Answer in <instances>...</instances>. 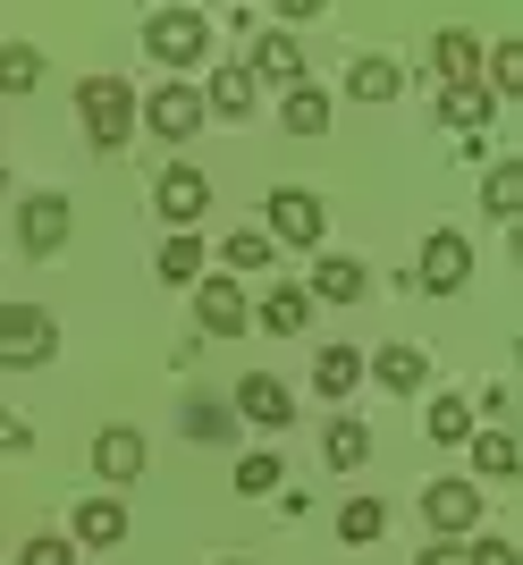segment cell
<instances>
[{
  "label": "cell",
  "mask_w": 523,
  "mask_h": 565,
  "mask_svg": "<svg viewBox=\"0 0 523 565\" xmlns=\"http://www.w3.org/2000/svg\"><path fill=\"white\" fill-rule=\"evenodd\" d=\"M279 127L287 136H330V94H321V85H287L279 94Z\"/></svg>",
  "instance_id": "d6986e66"
},
{
  "label": "cell",
  "mask_w": 523,
  "mask_h": 565,
  "mask_svg": "<svg viewBox=\"0 0 523 565\" xmlns=\"http://www.w3.org/2000/svg\"><path fill=\"white\" fill-rule=\"evenodd\" d=\"M94 472H102V481H136V472H143V430L110 423V430L94 439Z\"/></svg>",
  "instance_id": "2e32d148"
},
{
  "label": "cell",
  "mask_w": 523,
  "mask_h": 565,
  "mask_svg": "<svg viewBox=\"0 0 523 565\" xmlns=\"http://www.w3.org/2000/svg\"><path fill=\"white\" fill-rule=\"evenodd\" d=\"M305 321H312V296H305V287H270V296H262V330H270V338H296Z\"/></svg>",
  "instance_id": "d4e9b609"
},
{
  "label": "cell",
  "mask_w": 523,
  "mask_h": 565,
  "mask_svg": "<svg viewBox=\"0 0 523 565\" xmlns=\"http://www.w3.org/2000/svg\"><path fill=\"white\" fill-rule=\"evenodd\" d=\"M346 94H355V102H397L405 94V68H397V60H381V51H363L355 68H346Z\"/></svg>",
  "instance_id": "44dd1931"
},
{
  "label": "cell",
  "mask_w": 523,
  "mask_h": 565,
  "mask_svg": "<svg viewBox=\"0 0 523 565\" xmlns=\"http://www.w3.org/2000/svg\"><path fill=\"white\" fill-rule=\"evenodd\" d=\"M381 532H388V507H381V498H346V507H338V541H346V548H372Z\"/></svg>",
  "instance_id": "484cf974"
},
{
  "label": "cell",
  "mask_w": 523,
  "mask_h": 565,
  "mask_svg": "<svg viewBox=\"0 0 523 565\" xmlns=\"http://www.w3.org/2000/svg\"><path fill=\"white\" fill-rule=\"evenodd\" d=\"M245 76H270V85H305V43H296V34H262L254 43V60H245Z\"/></svg>",
  "instance_id": "5bb4252c"
},
{
  "label": "cell",
  "mask_w": 523,
  "mask_h": 565,
  "mask_svg": "<svg viewBox=\"0 0 523 565\" xmlns=\"http://www.w3.org/2000/svg\"><path fill=\"white\" fill-rule=\"evenodd\" d=\"M481 76H490V85H481L490 102L523 94V43H490V51H481Z\"/></svg>",
  "instance_id": "83f0119b"
},
{
  "label": "cell",
  "mask_w": 523,
  "mask_h": 565,
  "mask_svg": "<svg viewBox=\"0 0 523 565\" xmlns=\"http://www.w3.org/2000/svg\"><path fill=\"white\" fill-rule=\"evenodd\" d=\"M423 523H430V541H465V532H481V490H473V481H430V490H423Z\"/></svg>",
  "instance_id": "52a82bcc"
},
{
  "label": "cell",
  "mask_w": 523,
  "mask_h": 565,
  "mask_svg": "<svg viewBox=\"0 0 523 565\" xmlns=\"http://www.w3.org/2000/svg\"><path fill=\"white\" fill-rule=\"evenodd\" d=\"M127 541V507L119 498H85L68 515V548H119Z\"/></svg>",
  "instance_id": "7c38bea8"
},
{
  "label": "cell",
  "mask_w": 523,
  "mask_h": 565,
  "mask_svg": "<svg viewBox=\"0 0 523 565\" xmlns=\"http://www.w3.org/2000/svg\"><path fill=\"white\" fill-rule=\"evenodd\" d=\"M430 439H439V448H465V439H473V405L465 397H430Z\"/></svg>",
  "instance_id": "4dcf8cb0"
},
{
  "label": "cell",
  "mask_w": 523,
  "mask_h": 565,
  "mask_svg": "<svg viewBox=\"0 0 523 565\" xmlns=\"http://www.w3.org/2000/svg\"><path fill=\"white\" fill-rule=\"evenodd\" d=\"M490 110H499V102L481 94V85H448V94H439V118H448L456 136H481V127H490Z\"/></svg>",
  "instance_id": "cb8c5ba5"
},
{
  "label": "cell",
  "mask_w": 523,
  "mask_h": 565,
  "mask_svg": "<svg viewBox=\"0 0 523 565\" xmlns=\"http://www.w3.org/2000/svg\"><path fill=\"white\" fill-rule=\"evenodd\" d=\"M51 354H60V330L43 305H0V372H43Z\"/></svg>",
  "instance_id": "3957f363"
},
{
  "label": "cell",
  "mask_w": 523,
  "mask_h": 565,
  "mask_svg": "<svg viewBox=\"0 0 523 565\" xmlns=\"http://www.w3.org/2000/svg\"><path fill=\"white\" fill-rule=\"evenodd\" d=\"M430 68H439V85H481V34L473 25H439L430 34Z\"/></svg>",
  "instance_id": "8fae6325"
},
{
  "label": "cell",
  "mask_w": 523,
  "mask_h": 565,
  "mask_svg": "<svg viewBox=\"0 0 523 565\" xmlns=\"http://www.w3.org/2000/svg\"><path fill=\"white\" fill-rule=\"evenodd\" d=\"M262 236H270V245H305V254H321V236H330L321 194H305V186H270V203H262Z\"/></svg>",
  "instance_id": "277c9868"
},
{
  "label": "cell",
  "mask_w": 523,
  "mask_h": 565,
  "mask_svg": "<svg viewBox=\"0 0 523 565\" xmlns=\"http://www.w3.org/2000/svg\"><path fill=\"white\" fill-rule=\"evenodd\" d=\"M465 565H523V557H515V541H499V532H490V541L465 548Z\"/></svg>",
  "instance_id": "d590c367"
},
{
  "label": "cell",
  "mask_w": 523,
  "mask_h": 565,
  "mask_svg": "<svg viewBox=\"0 0 523 565\" xmlns=\"http://www.w3.org/2000/svg\"><path fill=\"white\" fill-rule=\"evenodd\" d=\"M355 380H363L355 347H321V354H312V388H321V397H355Z\"/></svg>",
  "instance_id": "603a6c76"
},
{
  "label": "cell",
  "mask_w": 523,
  "mask_h": 565,
  "mask_svg": "<svg viewBox=\"0 0 523 565\" xmlns=\"http://www.w3.org/2000/svg\"><path fill=\"white\" fill-rule=\"evenodd\" d=\"M43 85V51L34 43H0V94H34Z\"/></svg>",
  "instance_id": "f1b7e54d"
},
{
  "label": "cell",
  "mask_w": 523,
  "mask_h": 565,
  "mask_svg": "<svg viewBox=\"0 0 523 565\" xmlns=\"http://www.w3.org/2000/svg\"><path fill=\"white\" fill-rule=\"evenodd\" d=\"M465 448H473V472H481V481H515V472H523L515 430H499V423H490V430H473Z\"/></svg>",
  "instance_id": "ac0fdd59"
},
{
  "label": "cell",
  "mask_w": 523,
  "mask_h": 565,
  "mask_svg": "<svg viewBox=\"0 0 523 565\" xmlns=\"http://www.w3.org/2000/svg\"><path fill=\"white\" fill-rule=\"evenodd\" d=\"M414 565H465V548H456V541H430V548H423Z\"/></svg>",
  "instance_id": "74e56055"
},
{
  "label": "cell",
  "mask_w": 523,
  "mask_h": 565,
  "mask_svg": "<svg viewBox=\"0 0 523 565\" xmlns=\"http://www.w3.org/2000/svg\"><path fill=\"white\" fill-rule=\"evenodd\" d=\"M423 372H430L423 347H381L372 363H363V380H381L388 397H414V388H423Z\"/></svg>",
  "instance_id": "e0dca14e"
},
{
  "label": "cell",
  "mask_w": 523,
  "mask_h": 565,
  "mask_svg": "<svg viewBox=\"0 0 523 565\" xmlns=\"http://www.w3.org/2000/svg\"><path fill=\"white\" fill-rule=\"evenodd\" d=\"M152 212H161L169 228H194V220L212 212V178H203V169H186V161H169L161 178H152Z\"/></svg>",
  "instance_id": "8992f818"
},
{
  "label": "cell",
  "mask_w": 523,
  "mask_h": 565,
  "mask_svg": "<svg viewBox=\"0 0 523 565\" xmlns=\"http://www.w3.org/2000/svg\"><path fill=\"white\" fill-rule=\"evenodd\" d=\"M143 51H152L169 76L194 68V60L212 51V18H203V9H152V18H143Z\"/></svg>",
  "instance_id": "7a4b0ae2"
},
{
  "label": "cell",
  "mask_w": 523,
  "mask_h": 565,
  "mask_svg": "<svg viewBox=\"0 0 523 565\" xmlns=\"http://www.w3.org/2000/svg\"><path fill=\"white\" fill-rule=\"evenodd\" d=\"M220 565H245V557H220Z\"/></svg>",
  "instance_id": "f35d334b"
},
{
  "label": "cell",
  "mask_w": 523,
  "mask_h": 565,
  "mask_svg": "<svg viewBox=\"0 0 523 565\" xmlns=\"http://www.w3.org/2000/svg\"><path fill=\"white\" fill-rule=\"evenodd\" d=\"M203 118H254V76L245 68H220L203 85Z\"/></svg>",
  "instance_id": "7402d4cb"
},
{
  "label": "cell",
  "mask_w": 523,
  "mask_h": 565,
  "mask_svg": "<svg viewBox=\"0 0 523 565\" xmlns=\"http://www.w3.org/2000/svg\"><path fill=\"white\" fill-rule=\"evenodd\" d=\"M473 279V245L456 228H430V245H423V270H414V287H430V296H456V287Z\"/></svg>",
  "instance_id": "9c48e42d"
},
{
  "label": "cell",
  "mask_w": 523,
  "mask_h": 565,
  "mask_svg": "<svg viewBox=\"0 0 523 565\" xmlns=\"http://www.w3.org/2000/svg\"><path fill=\"white\" fill-rule=\"evenodd\" d=\"M18 565H76V548H68V541H51V532H34V541L18 548Z\"/></svg>",
  "instance_id": "836d02e7"
},
{
  "label": "cell",
  "mask_w": 523,
  "mask_h": 565,
  "mask_svg": "<svg viewBox=\"0 0 523 565\" xmlns=\"http://www.w3.org/2000/svg\"><path fill=\"white\" fill-rule=\"evenodd\" d=\"M136 127H152L161 143H194V127H203V94H194L186 76H169L161 94L136 102Z\"/></svg>",
  "instance_id": "5b68a950"
},
{
  "label": "cell",
  "mask_w": 523,
  "mask_h": 565,
  "mask_svg": "<svg viewBox=\"0 0 523 565\" xmlns=\"http://www.w3.org/2000/svg\"><path fill=\"white\" fill-rule=\"evenodd\" d=\"M186 430H194V439H228V405H203V397H194L186 405Z\"/></svg>",
  "instance_id": "e575fe53"
},
{
  "label": "cell",
  "mask_w": 523,
  "mask_h": 565,
  "mask_svg": "<svg viewBox=\"0 0 523 565\" xmlns=\"http://www.w3.org/2000/svg\"><path fill=\"white\" fill-rule=\"evenodd\" d=\"M481 203H490V220H515L523 212V161H499L490 178H481Z\"/></svg>",
  "instance_id": "f546056e"
},
{
  "label": "cell",
  "mask_w": 523,
  "mask_h": 565,
  "mask_svg": "<svg viewBox=\"0 0 523 565\" xmlns=\"http://www.w3.org/2000/svg\"><path fill=\"white\" fill-rule=\"evenodd\" d=\"M321 456H330V465H338V472H355V465H363V456H372V430H363V423H355V414H338V423H330V430H321Z\"/></svg>",
  "instance_id": "4316f807"
},
{
  "label": "cell",
  "mask_w": 523,
  "mask_h": 565,
  "mask_svg": "<svg viewBox=\"0 0 523 565\" xmlns=\"http://www.w3.org/2000/svg\"><path fill=\"white\" fill-rule=\"evenodd\" d=\"M237 490H245V498H262V490H279V456H270V448L237 456Z\"/></svg>",
  "instance_id": "d6a6232c"
},
{
  "label": "cell",
  "mask_w": 523,
  "mask_h": 565,
  "mask_svg": "<svg viewBox=\"0 0 523 565\" xmlns=\"http://www.w3.org/2000/svg\"><path fill=\"white\" fill-rule=\"evenodd\" d=\"M194 321H203V338H245V287L237 279H194Z\"/></svg>",
  "instance_id": "30bf717a"
},
{
  "label": "cell",
  "mask_w": 523,
  "mask_h": 565,
  "mask_svg": "<svg viewBox=\"0 0 523 565\" xmlns=\"http://www.w3.org/2000/svg\"><path fill=\"white\" fill-rule=\"evenodd\" d=\"M18 448H34V430H25L18 414H0V456H18Z\"/></svg>",
  "instance_id": "8d00e7d4"
},
{
  "label": "cell",
  "mask_w": 523,
  "mask_h": 565,
  "mask_svg": "<svg viewBox=\"0 0 523 565\" xmlns=\"http://www.w3.org/2000/svg\"><path fill=\"white\" fill-rule=\"evenodd\" d=\"M0 186H9V169H0Z\"/></svg>",
  "instance_id": "ab89813d"
},
{
  "label": "cell",
  "mask_w": 523,
  "mask_h": 565,
  "mask_svg": "<svg viewBox=\"0 0 523 565\" xmlns=\"http://www.w3.org/2000/svg\"><path fill=\"white\" fill-rule=\"evenodd\" d=\"M237 414H245V423H262V430H287V423H296V397H287L270 372H245L237 380Z\"/></svg>",
  "instance_id": "4fadbf2b"
},
{
  "label": "cell",
  "mask_w": 523,
  "mask_h": 565,
  "mask_svg": "<svg viewBox=\"0 0 523 565\" xmlns=\"http://www.w3.org/2000/svg\"><path fill=\"white\" fill-rule=\"evenodd\" d=\"M363 287H372V279H363V262L321 254V262H312V287H305V296H312V305H355Z\"/></svg>",
  "instance_id": "9a60e30c"
},
{
  "label": "cell",
  "mask_w": 523,
  "mask_h": 565,
  "mask_svg": "<svg viewBox=\"0 0 523 565\" xmlns=\"http://www.w3.org/2000/svg\"><path fill=\"white\" fill-rule=\"evenodd\" d=\"M18 245L34 262L60 254V245H68V194H25V203H18Z\"/></svg>",
  "instance_id": "ba28073f"
},
{
  "label": "cell",
  "mask_w": 523,
  "mask_h": 565,
  "mask_svg": "<svg viewBox=\"0 0 523 565\" xmlns=\"http://www.w3.org/2000/svg\"><path fill=\"white\" fill-rule=\"evenodd\" d=\"M270 254H279V245H270L262 228H237L228 245H220V262H228V279H245V270H270Z\"/></svg>",
  "instance_id": "1f68e13d"
},
{
  "label": "cell",
  "mask_w": 523,
  "mask_h": 565,
  "mask_svg": "<svg viewBox=\"0 0 523 565\" xmlns=\"http://www.w3.org/2000/svg\"><path fill=\"white\" fill-rule=\"evenodd\" d=\"M152 270H161L169 287H194V279H203V236H194V228H169L161 254H152Z\"/></svg>",
  "instance_id": "ffe728a7"
},
{
  "label": "cell",
  "mask_w": 523,
  "mask_h": 565,
  "mask_svg": "<svg viewBox=\"0 0 523 565\" xmlns=\"http://www.w3.org/2000/svg\"><path fill=\"white\" fill-rule=\"evenodd\" d=\"M76 118H85L94 152H119V143L136 136V85H127V76H85V85H76Z\"/></svg>",
  "instance_id": "6da1fadb"
}]
</instances>
